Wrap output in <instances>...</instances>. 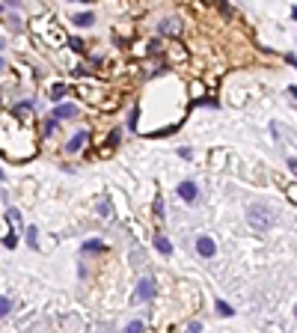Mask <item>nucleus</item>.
<instances>
[{
    "label": "nucleus",
    "mask_w": 297,
    "mask_h": 333,
    "mask_svg": "<svg viewBox=\"0 0 297 333\" xmlns=\"http://www.w3.org/2000/svg\"><path fill=\"white\" fill-rule=\"evenodd\" d=\"M211 170H223V161H226V152L223 149H217V152H211Z\"/></svg>",
    "instance_id": "17"
},
{
    "label": "nucleus",
    "mask_w": 297,
    "mask_h": 333,
    "mask_svg": "<svg viewBox=\"0 0 297 333\" xmlns=\"http://www.w3.org/2000/svg\"><path fill=\"white\" fill-rule=\"evenodd\" d=\"M12 116H15L18 122H24V125H33V104H30V101H18V104L12 107Z\"/></svg>",
    "instance_id": "6"
},
{
    "label": "nucleus",
    "mask_w": 297,
    "mask_h": 333,
    "mask_svg": "<svg viewBox=\"0 0 297 333\" xmlns=\"http://www.w3.org/2000/svg\"><path fill=\"white\" fill-rule=\"evenodd\" d=\"M214 250H217V247H214V241H211V238H205V235H202V238L196 241V253L202 256V259H211V256H214Z\"/></svg>",
    "instance_id": "11"
},
{
    "label": "nucleus",
    "mask_w": 297,
    "mask_h": 333,
    "mask_svg": "<svg viewBox=\"0 0 297 333\" xmlns=\"http://www.w3.org/2000/svg\"><path fill=\"white\" fill-rule=\"evenodd\" d=\"M161 33H164V36H172V39H178V36L184 33L181 18H164V21H161Z\"/></svg>",
    "instance_id": "7"
},
{
    "label": "nucleus",
    "mask_w": 297,
    "mask_h": 333,
    "mask_svg": "<svg viewBox=\"0 0 297 333\" xmlns=\"http://www.w3.org/2000/svg\"><path fill=\"white\" fill-rule=\"evenodd\" d=\"M0 104H3V93H0Z\"/></svg>",
    "instance_id": "37"
},
{
    "label": "nucleus",
    "mask_w": 297,
    "mask_h": 333,
    "mask_svg": "<svg viewBox=\"0 0 297 333\" xmlns=\"http://www.w3.org/2000/svg\"><path fill=\"white\" fill-rule=\"evenodd\" d=\"M51 116H54V119H77V104L63 101V104H57V107L51 110Z\"/></svg>",
    "instance_id": "8"
},
{
    "label": "nucleus",
    "mask_w": 297,
    "mask_h": 333,
    "mask_svg": "<svg viewBox=\"0 0 297 333\" xmlns=\"http://www.w3.org/2000/svg\"><path fill=\"white\" fill-rule=\"evenodd\" d=\"M3 244H6V247H9V250H12V247H15V244H18V241H15V235H9V232H6V238H3Z\"/></svg>",
    "instance_id": "30"
},
{
    "label": "nucleus",
    "mask_w": 297,
    "mask_h": 333,
    "mask_svg": "<svg viewBox=\"0 0 297 333\" xmlns=\"http://www.w3.org/2000/svg\"><path fill=\"white\" fill-rule=\"evenodd\" d=\"M0 152L9 161H30L36 155V140L30 125L18 122L15 116L0 113Z\"/></svg>",
    "instance_id": "1"
},
{
    "label": "nucleus",
    "mask_w": 297,
    "mask_h": 333,
    "mask_svg": "<svg viewBox=\"0 0 297 333\" xmlns=\"http://www.w3.org/2000/svg\"><path fill=\"white\" fill-rule=\"evenodd\" d=\"M294 315H297V309H294Z\"/></svg>",
    "instance_id": "39"
},
{
    "label": "nucleus",
    "mask_w": 297,
    "mask_h": 333,
    "mask_svg": "<svg viewBox=\"0 0 297 333\" xmlns=\"http://www.w3.org/2000/svg\"><path fill=\"white\" fill-rule=\"evenodd\" d=\"M98 217L101 220H110V202L107 200H98Z\"/></svg>",
    "instance_id": "20"
},
{
    "label": "nucleus",
    "mask_w": 297,
    "mask_h": 333,
    "mask_svg": "<svg viewBox=\"0 0 297 333\" xmlns=\"http://www.w3.org/2000/svg\"><path fill=\"white\" fill-rule=\"evenodd\" d=\"M104 250H107V247H104L101 241H86V244H83V253H104Z\"/></svg>",
    "instance_id": "19"
},
{
    "label": "nucleus",
    "mask_w": 297,
    "mask_h": 333,
    "mask_svg": "<svg viewBox=\"0 0 297 333\" xmlns=\"http://www.w3.org/2000/svg\"><path fill=\"white\" fill-rule=\"evenodd\" d=\"M3 71H6V63H3V60H0V74H3Z\"/></svg>",
    "instance_id": "34"
},
{
    "label": "nucleus",
    "mask_w": 297,
    "mask_h": 333,
    "mask_svg": "<svg viewBox=\"0 0 297 333\" xmlns=\"http://www.w3.org/2000/svg\"><path fill=\"white\" fill-rule=\"evenodd\" d=\"M164 54H166V63H169V66H175V68H181L187 60H190V51H187V48H184L178 39H172V42L166 45Z\"/></svg>",
    "instance_id": "4"
},
{
    "label": "nucleus",
    "mask_w": 297,
    "mask_h": 333,
    "mask_svg": "<svg viewBox=\"0 0 297 333\" xmlns=\"http://www.w3.org/2000/svg\"><path fill=\"white\" fill-rule=\"evenodd\" d=\"M9 220H12V223H21V211H18V208H9Z\"/></svg>",
    "instance_id": "29"
},
{
    "label": "nucleus",
    "mask_w": 297,
    "mask_h": 333,
    "mask_svg": "<svg viewBox=\"0 0 297 333\" xmlns=\"http://www.w3.org/2000/svg\"><path fill=\"white\" fill-rule=\"evenodd\" d=\"M74 93H77V99L83 101V104H92V107H101V104H104V99L110 96L104 84H92V80L77 84V87H74Z\"/></svg>",
    "instance_id": "3"
},
{
    "label": "nucleus",
    "mask_w": 297,
    "mask_h": 333,
    "mask_svg": "<svg viewBox=\"0 0 297 333\" xmlns=\"http://www.w3.org/2000/svg\"><path fill=\"white\" fill-rule=\"evenodd\" d=\"M86 140H89V131H77V134H74V137H71V140L66 143V152H71V155H74V152H80V149L86 146Z\"/></svg>",
    "instance_id": "10"
},
{
    "label": "nucleus",
    "mask_w": 297,
    "mask_h": 333,
    "mask_svg": "<svg viewBox=\"0 0 297 333\" xmlns=\"http://www.w3.org/2000/svg\"><path fill=\"white\" fill-rule=\"evenodd\" d=\"M282 191H285V197H288V200H291V202L297 205V182H288V185H285Z\"/></svg>",
    "instance_id": "21"
},
{
    "label": "nucleus",
    "mask_w": 297,
    "mask_h": 333,
    "mask_svg": "<svg viewBox=\"0 0 297 333\" xmlns=\"http://www.w3.org/2000/svg\"><path fill=\"white\" fill-rule=\"evenodd\" d=\"M9 309H12V300L0 298V318H3V315H9Z\"/></svg>",
    "instance_id": "24"
},
{
    "label": "nucleus",
    "mask_w": 297,
    "mask_h": 333,
    "mask_svg": "<svg viewBox=\"0 0 297 333\" xmlns=\"http://www.w3.org/2000/svg\"><path fill=\"white\" fill-rule=\"evenodd\" d=\"M288 170H291V173L297 176V158H291V161H288Z\"/></svg>",
    "instance_id": "32"
},
{
    "label": "nucleus",
    "mask_w": 297,
    "mask_h": 333,
    "mask_svg": "<svg viewBox=\"0 0 297 333\" xmlns=\"http://www.w3.org/2000/svg\"><path fill=\"white\" fill-rule=\"evenodd\" d=\"M66 93H68L66 84H54V87H51V93H48V99H51V101H63V99H66Z\"/></svg>",
    "instance_id": "14"
},
{
    "label": "nucleus",
    "mask_w": 297,
    "mask_h": 333,
    "mask_svg": "<svg viewBox=\"0 0 297 333\" xmlns=\"http://www.w3.org/2000/svg\"><path fill=\"white\" fill-rule=\"evenodd\" d=\"M214 306H217V312H220V315H226V318H229V315H232V306H229V303H226V300H217Z\"/></svg>",
    "instance_id": "23"
},
{
    "label": "nucleus",
    "mask_w": 297,
    "mask_h": 333,
    "mask_svg": "<svg viewBox=\"0 0 297 333\" xmlns=\"http://www.w3.org/2000/svg\"><path fill=\"white\" fill-rule=\"evenodd\" d=\"M0 3H6V6H12V9H18V6H21V0H0Z\"/></svg>",
    "instance_id": "31"
},
{
    "label": "nucleus",
    "mask_w": 297,
    "mask_h": 333,
    "mask_svg": "<svg viewBox=\"0 0 297 333\" xmlns=\"http://www.w3.org/2000/svg\"><path fill=\"white\" fill-rule=\"evenodd\" d=\"M6 27H9L12 33H21V30H24V24H21L18 15H9V18H6Z\"/></svg>",
    "instance_id": "18"
},
{
    "label": "nucleus",
    "mask_w": 297,
    "mask_h": 333,
    "mask_svg": "<svg viewBox=\"0 0 297 333\" xmlns=\"http://www.w3.org/2000/svg\"><path fill=\"white\" fill-rule=\"evenodd\" d=\"M178 197H181L184 202H193L199 197L196 185H193V182H181V185H178Z\"/></svg>",
    "instance_id": "12"
},
{
    "label": "nucleus",
    "mask_w": 297,
    "mask_h": 333,
    "mask_svg": "<svg viewBox=\"0 0 297 333\" xmlns=\"http://www.w3.org/2000/svg\"><path fill=\"white\" fill-rule=\"evenodd\" d=\"M68 48H71V51H77V54H83V51H86V42H83V39H71V42H68Z\"/></svg>",
    "instance_id": "22"
},
{
    "label": "nucleus",
    "mask_w": 297,
    "mask_h": 333,
    "mask_svg": "<svg viewBox=\"0 0 297 333\" xmlns=\"http://www.w3.org/2000/svg\"><path fill=\"white\" fill-rule=\"evenodd\" d=\"M57 131V119H54V116H51V119H48V122H45V134H54Z\"/></svg>",
    "instance_id": "28"
},
{
    "label": "nucleus",
    "mask_w": 297,
    "mask_h": 333,
    "mask_svg": "<svg viewBox=\"0 0 297 333\" xmlns=\"http://www.w3.org/2000/svg\"><path fill=\"white\" fill-rule=\"evenodd\" d=\"M202 3H214V0H202Z\"/></svg>",
    "instance_id": "36"
},
{
    "label": "nucleus",
    "mask_w": 297,
    "mask_h": 333,
    "mask_svg": "<svg viewBox=\"0 0 297 333\" xmlns=\"http://www.w3.org/2000/svg\"><path fill=\"white\" fill-rule=\"evenodd\" d=\"M247 220H250V226L256 229V232H264L267 226H270V211L264 208V205H250V211H247Z\"/></svg>",
    "instance_id": "5"
},
{
    "label": "nucleus",
    "mask_w": 297,
    "mask_h": 333,
    "mask_svg": "<svg viewBox=\"0 0 297 333\" xmlns=\"http://www.w3.org/2000/svg\"><path fill=\"white\" fill-rule=\"evenodd\" d=\"M92 21H95L92 12H77V15H71V24H74V27H89Z\"/></svg>",
    "instance_id": "13"
},
{
    "label": "nucleus",
    "mask_w": 297,
    "mask_h": 333,
    "mask_svg": "<svg viewBox=\"0 0 297 333\" xmlns=\"http://www.w3.org/2000/svg\"><path fill=\"white\" fill-rule=\"evenodd\" d=\"M143 330H146L143 321H131V324H128V333H143Z\"/></svg>",
    "instance_id": "26"
},
{
    "label": "nucleus",
    "mask_w": 297,
    "mask_h": 333,
    "mask_svg": "<svg viewBox=\"0 0 297 333\" xmlns=\"http://www.w3.org/2000/svg\"><path fill=\"white\" fill-rule=\"evenodd\" d=\"M187 93H190V99H193V101H199L202 96H205V84H202V80H190Z\"/></svg>",
    "instance_id": "16"
},
{
    "label": "nucleus",
    "mask_w": 297,
    "mask_h": 333,
    "mask_svg": "<svg viewBox=\"0 0 297 333\" xmlns=\"http://www.w3.org/2000/svg\"><path fill=\"white\" fill-rule=\"evenodd\" d=\"M155 217H158V220H161V217H164V202H161V197H158V200H155Z\"/></svg>",
    "instance_id": "27"
},
{
    "label": "nucleus",
    "mask_w": 297,
    "mask_h": 333,
    "mask_svg": "<svg viewBox=\"0 0 297 333\" xmlns=\"http://www.w3.org/2000/svg\"><path fill=\"white\" fill-rule=\"evenodd\" d=\"M137 298H143V300L155 298V280H152V277H143V280H140V286H137Z\"/></svg>",
    "instance_id": "9"
},
{
    "label": "nucleus",
    "mask_w": 297,
    "mask_h": 333,
    "mask_svg": "<svg viewBox=\"0 0 297 333\" xmlns=\"http://www.w3.org/2000/svg\"><path fill=\"white\" fill-rule=\"evenodd\" d=\"M288 93H291V99L297 101V87H288Z\"/></svg>",
    "instance_id": "33"
},
{
    "label": "nucleus",
    "mask_w": 297,
    "mask_h": 333,
    "mask_svg": "<svg viewBox=\"0 0 297 333\" xmlns=\"http://www.w3.org/2000/svg\"><path fill=\"white\" fill-rule=\"evenodd\" d=\"M30 30H33V36H36V42H39V45H42V42H48V48H63V45H68L66 30H63V27H57L48 15H45V18H36Z\"/></svg>",
    "instance_id": "2"
},
{
    "label": "nucleus",
    "mask_w": 297,
    "mask_h": 333,
    "mask_svg": "<svg viewBox=\"0 0 297 333\" xmlns=\"http://www.w3.org/2000/svg\"><path fill=\"white\" fill-rule=\"evenodd\" d=\"M36 226H30V229H27V244H30V247H39V241H36Z\"/></svg>",
    "instance_id": "25"
},
{
    "label": "nucleus",
    "mask_w": 297,
    "mask_h": 333,
    "mask_svg": "<svg viewBox=\"0 0 297 333\" xmlns=\"http://www.w3.org/2000/svg\"><path fill=\"white\" fill-rule=\"evenodd\" d=\"M77 3H89V0H77Z\"/></svg>",
    "instance_id": "35"
},
{
    "label": "nucleus",
    "mask_w": 297,
    "mask_h": 333,
    "mask_svg": "<svg viewBox=\"0 0 297 333\" xmlns=\"http://www.w3.org/2000/svg\"><path fill=\"white\" fill-rule=\"evenodd\" d=\"M0 12H3V3H0Z\"/></svg>",
    "instance_id": "38"
},
{
    "label": "nucleus",
    "mask_w": 297,
    "mask_h": 333,
    "mask_svg": "<svg viewBox=\"0 0 297 333\" xmlns=\"http://www.w3.org/2000/svg\"><path fill=\"white\" fill-rule=\"evenodd\" d=\"M155 247H158L161 256H169V253H172V244H169V238H164V235H155Z\"/></svg>",
    "instance_id": "15"
}]
</instances>
